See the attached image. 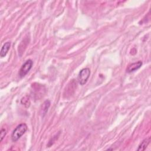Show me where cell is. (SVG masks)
<instances>
[{
  "label": "cell",
  "instance_id": "ba28073f",
  "mask_svg": "<svg viewBox=\"0 0 151 151\" xmlns=\"http://www.w3.org/2000/svg\"><path fill=\"white\" fill-rule=\"evenodd\" d=\"M6 130L4 128H2L1 130V132H0V137H1V142L2 141L3 139L4 138L5 136L6 135Z\"/></svg>",
  "mask_w": 151,
  "mask_h": 151
},
{
  "label": "cell",
  "instance_id": "6da1fadb",
  "mask_svg": "<svg viewBox=\"0 0 151 151\" xmlns=\"http://www.w3.org/2000/svg\"><path fill=\"white\" fill-rule=\"evenodd\" d=\"M27 130V126L25 123H21L17 126L13 130L11 134V139L13 142H17Z\"/></svg>",
  "mask_w": 151,
  "mask_h": 151
},
{
  "label": "cell",
  "instance_id": "277c9868",
  "mask_svg": "<svg viewBox=\"0 0 151 151\" xmlns=\"http://www.w3.org/2000/svg\"><path fill=\"white\" fill-rule=\"evenodd\" d=\"M142 65V62L141 61H139L137 62L133 63L128 65V67L126 69V71L127 73L133 72V71L138 70L139 68H140Z\"/></svg>",
  "mask_w": 151,
  "mask_h": 151
},
{
  "label": "cell",
  "instance_id": "52a82bcc",
  "mask_svg": "<svg viewBox=\"0 0 151 151\" xmlns=\"http://www.w3.org/2000/svg\"><path fill=\"white\" fill-rule=\"evenodd\" d=\"M50 106V102L49 100H46V101L44 103L43 106H42V111H43L44 114H45L47 113V111H48V109Z\"/></svg>",
  "mask_w": 151,
  "mask_h": 151
},
{
  "label": "cell",
  "instance_id": "3957f363",
  "mask_svg": "<svg viewBox=\"0 0 151 151\" xmlns=\"http://www.w3.org/2000/svg\"><path fill=\"white\" fill-rule=\"evenodd\" d=\"M33 65V61L31 60H27L21 66L19 71V76L21 78L24 77L25 76L27 73L30 71Z\"/></svg>",
  "mask_w": 151,
  "mask_h": 151
},
{
  "label": "cell",
  "instance_id": "8992f818",
  "mask_svg": "<svg viewBox=\"0 0 151 151\" xmlns=\"http://www.w3.org/2000/svg\"><path fill=\"white\" fill-rule=\"evenodd\" d=\"M150 141V137H148V138H146L139 145V147L137 148V150H140V151H143L145 150L146 147H147L148 145L149 144Z\"/></svg>",
  "mask_w": 151,
  "mask_h": 151
},
{
  "label": "cell",
  "instance_id": "5b68a950",
  "mask_svg": "<svg viewBox=\"0 0 151 151\" xmlns=\"http://www.w3.org/2000/svg\"><path fill=\"white\" fill-rule=\"evenodd\" d=\"M10 47H11L10 42H6L3 45V46L1 50V52H0V55L2 58L4 57L7 54V53L10 48Z\"/></svg>",
  "mask_w": 151,
  "mask_h": 151
},
{
  "label": "cell",
  "instance_id": "7a4b0ae2",
  "mask_svg": "<svg viewBox=\"0 0 151 151\" xmlns=\"http://www.w3.org/2000/svg\"><path fill=\"white\" fill-rule=\"evenodd\" d=\"M90 75V70L88 68H85L82 69L78 76V81L80 85H84L85 84Z\"/></svg>",
  "mask_w": 151,
  "mask_h": 151
}]
</instances>
